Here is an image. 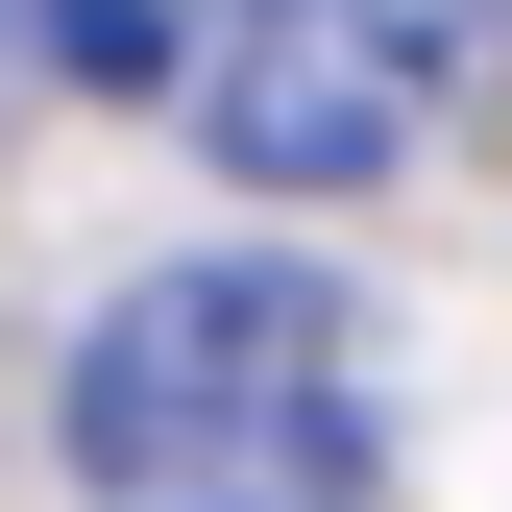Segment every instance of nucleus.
<instances>
[{"label":"nucleus","instance_id":"obj_1","mask_svg":"<svg viewBox=\"0 0 512 512\" xmlns=\"http://www.w3.org/2000/svg\"><path fill=\"white\" fill-rule=\"evenodd\" d=\"M98 512H366L391 415H366V317L293 244H196V269H122L74 391H49Z\"/></svg>","mask_w":512,"mask_h":512},{"label":"nucleus","instance_id":"obj_2","mask_svg":"<svg viewBox=\"0 0 512 512\" xmlns=\"http://www.w3.org/2000/svg\"><path fill=\"white\" fill-rule=\"evenodd\" d=\"M196 147L244 196H391L439 147V49L391 0H220L196 25Z\"/></svg>","mask_w":512,"mask_h":512},{"label":"nucleus","instance_id":"obj_3","mask_svg":"<svg viewBox=\"0 0 512 512\" xmlns=\"http://www.w3.org/2000/svg\"><path fill=\"white\" fill-rule=\"evenodd\" d=\"M0 74H74V98H122V74H196V49H171L147 0H0Z\"/></svg>","mask_w":512,"mask_h":512}]
</instances>
